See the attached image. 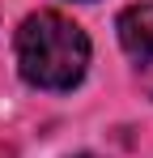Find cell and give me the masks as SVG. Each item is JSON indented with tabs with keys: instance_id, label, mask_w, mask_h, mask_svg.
Segmentation results:
<instances>
[{
	"instance_id": "cell-1",
	"label": "cell",
	"mask_w": 153,
	"mask_h": 158,
	"mask_svg": "<svg viewBox=\"0 0 153 158\" xmlns=\"http://www.w3.org/2000/svg\"><path fill=\"white\" fill-rule=\"evenodd\" d=\"M89 64L85 30L60 13H30L17 30V69L38 90H73Z\"/></svg>"
},
{
	"instance_id": "cell-2",
	"label": "cell",
	"mask_w": 153,
	"mask_h": 158,
	"mask_svg": "<svg viewBox=\"0 0 153 158\" xmlns=\"http://www.w3.org/2000/svg\"><path fill=\"white\" fill-rule=\"evenodd\" d=\"M115 30H119V43H124V52L132 60H140V64L153 60V0L124 9L119 22H115Z\"/></svg>"
},
{
	"instance_id": "cell-3",
	"label": "cell",
	"mask_w": 153,
	"mask_h": 158,
	"mask_svg": "<svg viewBox=\"0 0 153 158\" xmlns=\"http://www.w3.org/2000/svg\"><path fill=\"white\" fill-rule=\"evenodd\" d=\"M81 158H89V154H81Z\"/></svg>"
}]
</instances>
